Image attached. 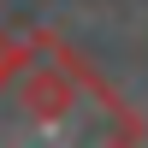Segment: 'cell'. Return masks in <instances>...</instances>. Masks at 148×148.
Masks as SVG:
<instances>
[{
    "label": "cell",
    "mask_w": 148,
    "mask_h": 148,
    "mask_svg": "<svg viewBox=\"0 0 148 148\" xmlns=\"http://www.w3.org/2000/svg\"><path fill=\"white\" fill-rule=\"evenodd\" d=\"M71 71H77V59L71 53H59L53 65H36V71H24L18 77V107L30 119H65L71 107H77V89H71Z\"/></svg>",
    "instance_id": "1"
}]
</instances>
